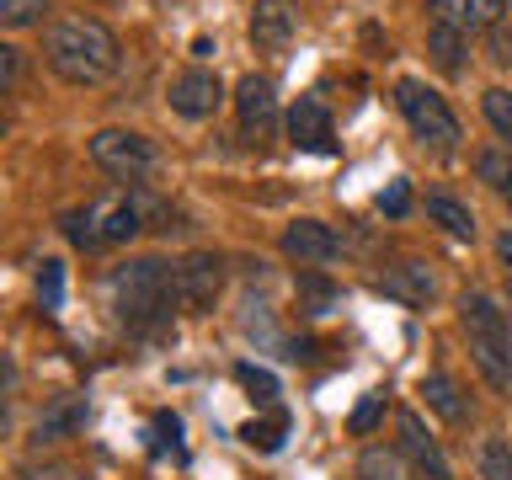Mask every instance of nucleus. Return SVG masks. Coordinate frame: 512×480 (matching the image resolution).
Instances as JSON below:
<instances>
[{
  "label": "nucleus",
  "mask_w": 512,
  "mask_h": 480,
  "mask_svg": "<svg viewBox=\"0 0 512 480\" xmlns=\"http://www.w3.org/2000/svg\"><path fill=\"white\" fill-rule=\"evenodd\" d=\"M43 59H48V70L59 80H70V86H96V80H107L118 70V38H112L96 16L70 11V16H59V22H48Z\"/></svg>",
  "instance_id": "nucleus-1"
},
{
  "label": "nucleus",
  "mask_w": 512,
  "mask_h": 480,
  "mask_svg": "<svg viewBox=\"0 0 512 480\" xmlns=\"http://www.w3.org/2000/svg\"><path fill=\"white\" fill-rule=\"evenodd\" d=\"M107 304L128 331H155L182 304V294H176V267L160 262V256H134V262H123L107 278Z\"/></svg>",
  "instance_id": "nucleus-2"
},
{
  "label": "nucleus",
  "mask_w": 512,
  "mask_h": 480,
  "mask_svg": "<svg viewBox=\"0 0 512 480\" xmlns=\"http://www.w3.org/2000/svg\"><path fill=\"white\" fill-rule=\"evenodd\" d=\"M459 315H464V331H470V358L486 374V384L491 390H512V331H507V315L496 310V299L464 294Z\"/></svg>",
  "instance_id": "nucleus-3"
},
{
  "label": "nucleus",
  "mask_w": 512,
  "mask_h": 480,
  "mask_svg": "<svg viewBox=\"0 0 512 480\" xmlns=\"http://www.w3.org/2000/svg\"><path fill=\"white\" fill-rule=\"evenodd\" d=\"M144 198L134 192H107V198H91L86 208H75V214H64V235L75 240L80 251H96V246H123L128 235L144 224Z\"/></svg>",
  "instance_id": "nucleus-4"
},
{
  "label": "nucleus",
  "mask_w": 512,
  "mask_h": 480,
  "mask_svg": "<svg viewBox=\"0 0 512 480\" xmlns=\"http://www.w3.org/2000/svg\"><path fill=\"white\" fill-rule=\"evenodd\" d=\"M395 102L400 112H406V123H411V134L432 144V150H454L459 144V118L448 112V102L438 91H427L422 80H400L395 86Z\"/></svg>",
  "instance_id": "nucleus-5"
},
{
  "label": "nucleus",
  "mask_w": 512,
  "mask_h": 480,
  "mask_svg": "<svg viewBox=\"0 0 512 480\" xmlns=\"http://www.w3.org/2000/svg\"><path fill=\"white\" fill-rule=\"evenodd\" d=\"M91 160H96L107 176L134 182V176L155 171V144L144 139V134H134V128H102V134L91 139Z\"/></svg>",
  "instance_id": "nucleus-6"
},
{
  "label": "nucleus",
  "mask_w": 512,
  "mask_h": 480,
  "mask_svg": "<svg viewBox=\"0 0 512 480\" xmlns=\"http://www.w3.org/2000/svg\"><path fill=\"white\" fill-rule=\"evenodd\" d=\"M294 32H299L294 0H256V11H251V48L256 54L283 59L288 43H294Z\"/></svg>",
  "instance_id": "nucleus-7"
},
{
  "label": "nucleus",
  "mask_w": 512,
  "mask_h": 480,
  "mask_svg": "<svg viewBox=\"0 0 512 480\" xmlns=\"http://www.w3.org/2000/svg\"><path fill=\"white\" fill-rule=\"evenodd\" d=\"M224 288V262L208 251H192L176 262V294H182V310H214Z\"/></svg>",
  "instance_id": "nucleus-8"
},
{
  "label": "nucleus",
  "mask_w": 512,
  "mask_h": 480,
  "mask_svg": "<svg viewBox=\"0 0 512 480\" xmlns=\"http://www.w3.org/2000/svg\"><path fill=\"white\" fill-rule=\"evenodd\" d=\"M235 107H240V134L246 139H272L278 128V91L267 75H246L235 86Z\"/></svg>",
  "instance_id": "nucleus-9"
},
{
  "label": "nucleus",
  "mask_w": 512,
  "mask_h": 480,
  "mask_svg": "<svg viewBox=\"0 0 512 480\" xmlns=\"http://www.w3.org/2000/svg\"><path fill=\"white\" fill-rule=\"evenodd\" d=\"M219 102H224L219 75H208V70H182V75L171 80V112H176V118L203 123V118H214Z\"/></svg>",
  "instance_id": "nucleus-10"
},
{
  "label": "nucleus",
  "mask_w": 512,
  "mask_h": 480,
  "mask_svg": "<svg viewBox=\"0 0 512 480\" xmlns=\"http://www.w3.org/2000/svg\"><path fill=\"white\" fill-rule=\"evenodd\" d=\"M288 139L294 150H310V155H331L336 150V128H331V112L315 102V96H299L294 112H288Z\"/></svg>",
  "instance_id": "nucleus-11"
},
{
  "label": "nucleus",
  "mask_w": 512,
  "mask_h": 480,
  "mask_svg": "<svg viewBox=\"0 0 512 480\" xmlns=\"http://www.w3.org/2000/svg\"><path fill=\"white\" fill-rule=\"evenodd\" d=\"M427 11H432V22H443V27H454V32H491V27H502V11H507V0H427Z\"/></svg>",
  "instance_id": "nucleus-12"
},
{
  "label": "nucleus",
  "mask_w": 512,
  "mask_h": 480,
  "mask_svg": "<svg viewBox=\"0 0 512 480\" xmlns=\"http://www.w3.org/2000/svg\"><path fill=\"white\" fill-rule=\"evenodd\" d=\"M336 251H342V240H336L331 224H320V219H294L283 230V256H294L299 267H320V262H331Z\"/></svg>",
  "instance_id": "nucleus-13"
},
{
  "label": "nucleus",
  "mask_w": 512,
  "mask_h": 480,
  "mask_svg": "<svg viewBox=\"0 0 512 480\" xmlns=\"http://www.w3.org/2000/svg\"><path fill=\"white\" fill-rule=\"evenodd\" d=\"M400 454L411 459V475L416 480H454L448 475V459L438 454V443L422 432V422H416L411 411H400Z\"/></svg>",
  "instance_id": "nucleus-14"
},
{
  "label": "nucleus",
  "mask_w": 512,
  "mask_h": 480,
  "mask_svg": "<svg viewBox=\"0 0 512 480\" xmlns=\"http://www.w3.org/2000/svg\"><path fill=\"white\" fill-rule=\"evenodd\" d=\"M384 294H395L406 304H427L432 294H438V283H432V272L422 262H400V267L384 272Z\"/></svg>",
  "instance_id": "nucleus-15"
},
{
  "label": "nucleus",
  "mask_w": 512,
  "mask_h": 480,
  "mask_svg": "<svg viewBox=\"0 0 512 480\" xmlns=\"http://www.w3.org/2000/svg\"><path fill=\"white\" fill-rule=\"evenodd\" d=\"M422 395H427V406L438 411L443 422H464V411H470V406H464V395H459V384L448 379V374H427L422 379Z\"/></svg>",
  "instance_id": "nucleus-16"
},
{
  "label": "nucleus",
  "mask_w": 512,
  "mask_h": 480,
  "mask_svg": "<svg viewBox=\"0 0 512 480\" xmlns=\"http://www.w3.org/2000/svg\"><path fill=\"white\" fill-rule=\"evenodd\" d=\"M427 54H432V64H438L443 75H459V64H464V32L432 22V32H427Z\"/></svg>",
  "instance_id": "nucleus-17"
},
{
  "label": "nucleus",
  "mask_w": 512,
  "mask_h": 480,
  "mask_svg": "<svg viewBox=\"0 0 512 480\" xmlns=\"http://www.w3.org/2000/svg\"><path fill=\"white\" fill-rule=\"evenodd\" d=\"M240 438H246V448H256V454H278L283 438H288V411H272L267 422H246Z\"/></svg>",
  "instance_id": "nucleus-18"
},
{
  "label": "nucleus",
  "mask_w": 512,
  "mask_h": 480,
  "mask_svg": "<svg viewBox=\"0 0 512 480\" xmlns=\"http://www.w3.org/2000/svg\"><path fill=\"white\" fill-rule=\"evenodd\" d=\"M427 219H438V224H443V230L454 235V240H470V235H475L470 208L454 203V198H443V192H438V198H427Z\"/></svg>",
  "instance_id": "nucleus-19"
},
{
  "label": "nucleus",
  "mask_w": 512,
  "mask_h": 480,
  "mask_svg": "<svg viewBox=\"0 0 512 480\" xmlns=\"http://www.w3.org/2000/svg\"><path fill=\"white\" fill-rule=\"evenodd\" d=\"M475 470H480V480H512V448H507V438H486V443H480Z\"/></svg>",
  "instance_id": "nucleus-20"
},
{
  "label": "nucleus",
  "mask_w": 512,
  "mask_h": 480,
  "mask_svg": "<svg viewBox=\"0 0 512 480\" xmlns=\"http://www.w3.org/2000/svg\"><path fill=\"white\" fill-rule=\"evenodd\" d=\"M235 379H240V390H246L256 406H278V379L267 374V368H256V363H240L235 368Z\"/></svg>",
  "instance_id": "nucleus-21"
},
{
  "label": "nucleus",
  "mask_w": 512,
  "mask_h": 480,
  "mask_svg": "<svg viewBox=\"0 0 512 480\" xmlns=\"http://www.w3.org/2000/svg\"><path fill=\"white\" fill-rule=\"evenodd\" d=\"M48 6H54V0H0V22H6L11 32H22V27H38Z\"/></svg>",
  "instance_id": "nucleus-22"
},
{
  "label": "nucleus",
  "mask_w": 512,
  "mask_h": 480,
  "mask_svg": "<svg viewBox=\"0 0 512 480\" xmlns=\"http://www.w3.org/2000/svg\"><path fill=\"white\" fill-rule=\"evenodd\" d=\"M358 480H416V475L400 470L395 454H384V448H368V454L358 459Z\"/></svg>",
  "instance_id": "nucleus-23"
},
{
  "label": "nucleus",
  "mask_w": 512,
  "mask_h": 480,
  "mask_svg": "<svg viewBox=\"0 0 512 480\" xmlns=\"http://www.w3.org/2000/svg\"><path fill=\"white\" fill-rule=\"evenodd\" d=\"M475 166H480V176H486V182L512 203V155H507V150H486V155L475 160Z\"/></svg>",
  "instance_id": "nucleus-24"
},
{
  "label": "nucleus",
  "mask_w": 512,
  "mask_h": 480,
  "mask_svg": "<svg viewBox=\"0 0 512 480\" xmlns=\"http://www.w3.org/2000/svg\"><path fill=\"white\" fill-rule=\"evenodd\" d=\"M480 107H486V118H491V128H496V134H502V139L512 144V91L491 86L486 96H480Z\"/></svg>",
  "instance_id": "nucleus-25"
},
{
  "label": "nucleus",
  "mask_w": 512,
  "mask_h": 480,
  "mask_svg": "<svg viewBox=\"0 0 512 480\" xmlns=\"http://www.w3.org/2000/svg\"><path fill=\"white\" fill-rule=\"evenodd\" d=\"M38 299H43V310H59V304H64V267H59V262H43V272H38Z\"/></svg>",
  "instance_id": "nucleus-26"
},
{
  "label": "nucleus",
  "mask_w": 512,
  "mask_h": 480,
  "mask_svg": "<svg viewBox=\"0 0 512 480\" xmlns=\"http://www.w3.org/2000/svg\"><path fill=\"white\" fill-rule=\"evenodd\" d=\"M299 294L310 299V315H326V310H331V299H336L331 288H326V283L315 278V272H304V278H299Z\"/></svg>",
  "instance_id": "nucleus-27"
},
{
  "label": "nucleus",
  "mask_w": 512,
  "mask_h": 480,
  "mask_svg": "<svg viewBox=\"0 0 512 480\" xmlns=\"http://www.w3.org/2000/svg\"><path fill=\"white\" fill-rule=\"evenodd\" d=\"M379 411H384V390H368V395H363V406L352 411V432H368V427L379 422Z\"/></svg>",
  "instance_id": "nucleus-28"
},
{
  "label": "nucleus",
  "mask_w": 512,
  "mask_h": 480,
  "mask_svg": "<svg viewBox=\"0 0 512 480\" xmlns=\"http://www.w3.org/2000/svg\"><path fill=\"white\" fill-rule=\"evenodd\" d=\"M155 448H176V454H182V422L166 416V411L155 416Z\"/></svg>",
  "instance_id": "nucleus-29"
},
{
  "label": "nucleus",
  "mask_w": 512,
  "mask_h": 480,
  "mask_svg": "<svg viewBox=\"0 0 512 480\" xmlns=\"http://www.w3.org/2000/svg\"><path fill=\"white\" fill-rule=\"evenodd\" d=\"M379 208H384L390 219H400V214L411 208V187H406V182H390V192H379Z\"/></svg>",
  "instance_id": "nucleus-30"
},
{
  "label": "nucleus",
  "mask_w": 512,
  "mask_h": 480,
  "mask_svg": "<svg viewBox=\"0 0 512 480\" xmlns=\"http://www.w3.org/2000/svg\"><path fill=\"white\" fill-rule=\"evenodd\" d=\"M491 59H496V64H512V27H507V22L491 27Z\"/></svg>",
  "instance_id": "nucleus-31"
},
{
  "label": "nucleus",
  "mask_w": 512,
  "mask_h": 480,
  "mask_svg": "<svg viewBox=\"0 0 512 480\" xmlns=\"http://www.w3.org/2000/svg\"><path fill=\"white\" fill-rule=\"evenodd\" d=\"M0 86H16V48H0Z\"/></svg>",
  "instance_id": "nucleus-32"
},
{
  "label": "nucleus",
  "mask_w": 512,
  "mask_h": 480,
  "mask_svg": "<svg viewBox=\"0 0 512 480\" xmlns=\"http://www.w3.org/2000/svg\"><path fill=\"white\" fill-rule=\"evenodd\" d=\"M496 251H502V262H507V272H512V230H507L502 240H496Z\"/></svg>",
  "instance_id": "nucleus-33"
},
{
  "label": "nucleus",
  "mask_w": 512,
  "mask_h": 480,
  "mask_svg": "<svg viewBox=\"0 0 512 480\" xmlns=\"http://www.w3.org/2000/svg\"><path fill=\"white\" fill-rule=\"evenodd\" d=\"M54 480H80V475H54Z\"/></svg>",
  "instance_id": "nucleus-34"
}]
</instances>
